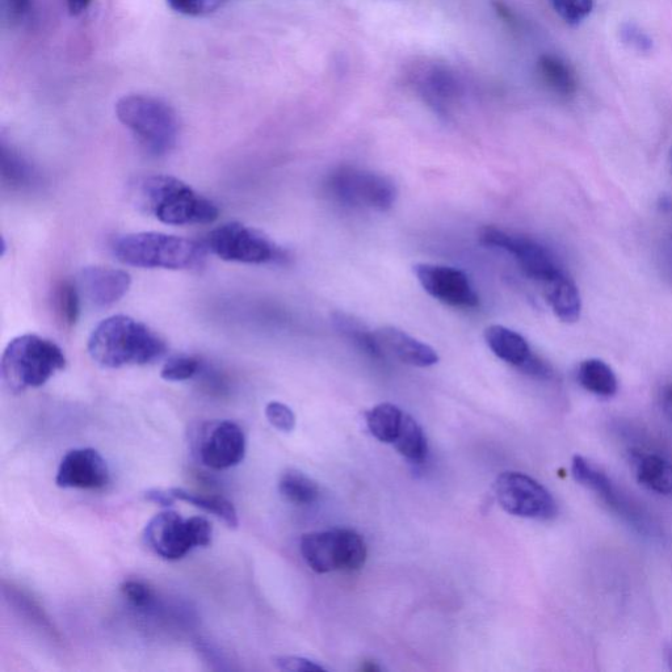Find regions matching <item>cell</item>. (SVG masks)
<instances>
[{"label":"cell","mask_w":672,"mask_h":672,"mask_svg":"<svg viewBox=\"0 0 672 672\" xmlns=\"http://www.w3.org/2000/svg\"><path fill=\"white\" fill-rule=\"evenodd\" d=\"M623 39L627 44L632 45L633 48L641 50V52H648L651 49V41L644 32L640 31L636 25L628 24L623 29Z\"/></svg>","instance_id":"cell-37"},{"label":"cell","mask_w":672,"mask_h":672,"mask_svg":"<svg viewBox=\"0 0 672 672\" xmlns=\"http://www.w3.org/2000/svg\"><path fill=\"white\" fill-rule=\"evenodd\" d=\"M208 247L225 262L264 264L280 258L275 243L259 230L229 222L209 234Z\"/></svg>","instance_id":"cell-10"},{"label":"cell","mask_w":672,"mask_h":672,"mask_svg":"<svg viewBox=\"0 0 672 672\" xmlns=\"http://www.w3.org/2000/svg\"><path fill=\"white\" fill-rule=\"evenodd\" d=\"M494 7L495 11H497V14L501 16V18L504 21H507V23H515V16L512 15V12L508 10V7L506 4L501 2V0H495L494 2Z\"/></svg>","instance_id":"cell-42"},{"label":"cell","mask_w":672,"mask_h":672,"mask_svg":"<svg viewBox=\"0 0 672 672\" xmlns=\"http://www.w3.org/2000/svg\"><path fill=\"white\" fill-rule=\"evenodd\" d=\"M334 322L336 329L340 331L347 339L354 342L355 346L361 351L367 352L372 357H382L380 348H378L375 334L371 333L359 321L346 314H335Z\"/></svg>","instance_id":"cell-28"},{"label":"cell","mask_w":672,"mask_h":672,"mask_svg":"<svg viewBox=\"0 0 672 672\" xmlns=\"http://www.w3.org/2000/svg\"><path fill=\"white\" fill-rule=\"evenodd\" d=\"M120 123L134 134L151 155L161 157L178 144V115L170 104L149 95H126L116 104Z\"/></svg>","instance_id":"cell-5"},{"label":"cell","mask_w":672,"mask_h":672,"mask_svg":"<svg viewBox=\"0 0 672 672\" xmlns=\"http://www.w3.org/2000/svg\"><path fill=\"white\" fill-rule=\"evenodd\" d=\"M487 346L499 359L514 365L527 375L549 377L552 371L539 357L532 354L527 340L522 335L507 329V327L493 325L485 331Z\"/></svg>","instance_id":"cell-16"},{"label":"cell","mask_w":672,"mask_h":672,"mask_svg":"<svg viewBox=\"0 0 672 672\" xmlns=\"http://www.w3.org/2000/svg\"><path fill=\"white\" fill-rule=\"evenodd\" d=\"M403 411L392 403H381L367 413L371 434L382 443L393 444L401 427Z\"/></svg>","instance_id":"cell-26"},{"label":"cell","mask_w":672,"mask_h":672,"mask_svg":"<svg viewBox=\"0 0 672 672\" xmlns=\"http://www.w3.org/2000/svg\"><path fill=\"white\" fill-rule=\"evenodd\" d=\"M480 239L483 245L497 247L514 256L525 275L533 280L546 284L565 273L552 252L533 239L497 228L482 229Z\"/></svg>","instance_id":"cell-13"},{"label":"cell","mask_w":672,"mask_h":672,"mask_svg":"<svg viewBox=\"0 0 672 672\" xmlns=\"http://www.w3.org/2000/svg\"><path fill=\"white\" fill-rule=\"evenodd\" d=\"M548 3L569 25L581 24L594 10V0H548Z\"/></svg>","instance_id":"cell-31"},{"label":"cell","mask_w":672,"mask_h":672,"mask_svg":"<svg viewBox=\"0 0 672 672\" xmlns=\"http://www.w3.org/2000/svg\"><path fill=\"white\" fill-rule=\"evenodd\" d=\"M661 403L663 413L672 420V384L663 389Z\"/></svg>","instance_id":"cell-41"},{"label":"cell","mask_w":672,"mask_h":672,"mask_svg":"<svg viewBox=\"0 0 672 672\" xmlns=\"http://www.w3.org/2000/svg\"><path fill=\"white\" fill-rule=\"evenodd\" d=\"M537 73L541 82L554 94L573 96L578 90V79L575 71L561 57L554 54H544L537 61Z\"/></svg>","instance_id":"cell-21"},{"label":"cell","mask_w":672,"mask_h":672,"mask_svg":"<svg viewBox=\"0 0 672 672\" xmlns=\"http://www.w3.org/2000/svg\"><path fill=\"white\" fill-rule=\"evenodd\" d=\"M632 461L638 483L661 495L672 494V462L657 453L633 452Z\"/></svg>","instance_id":"cell-19"},{"label":"cell","mask_w":672,"mask_h":672,"mask_svg":"<svg viewBox=\"0 0 672 672\" xmlns=\"http://www.w3.org/2000/svg\"><path fill=\"white\" fill-rule=\"evenodd\" d=\"M279 491L285 501L296 506H310L318 501L321 494L317 482L298 470H288L281 476Z\"/></svg>","instance_id":"cell-24"},{"label":"cell","mask_w":672,"mask_h":672,"mask_svg":"<svg viewBox=\"0 0 672 672\" xmlns=\"http://www.w3.org/2000/svg\"><path fill=\"white\" fill-rule=\"evenodd\" d=\"M546 298L554 314L565 323H575L581 318L582 300L574 281L565 273L545 284Z\"/></svg>","instance_id":"cell-20"},{"label":"cell","mask_w":672,"mask_h":672,"mask_svg":"<svg viewBox=\"0 0 672 672\" xmlns=\"http://www.w3.org/2000/svg\"><path fill=\"white\" fill-rule=\"evenodd\" d=\"M571 474H573L575 481L594 491L630 527L648 536L657 532L653 520L649 518L648 514L632 502V499H629L603 470L596 468L585 457L574 456L573 462H571Z\"/></svg>","instance_id":"cell-11"},{"label":"cell","mask_w":672,"mask_h":672,"mask_svg":"<svg viewBox=\"0 0 672 672\" xmlns=\"http://www.w3.org/2000/svg\"><path fill=\"white\" fill-rule=\"evenodd\" d=\"M659 262L663 273L672 281V234L663 239L659 247Z\"/></svg>","instance_id":"cell-38"},{"label":"cell","mask_w":672,"mask_h":672,"mask_svg":"<svg viewBox=\"0 0 672 672\" xmlns=\"http://www.w3.org/2000/svg\"><path fill=\"white\" fill-rule=\"evenodd\" d=\"M373 334H375L376 343L382 356L384 354L392 355L402 363L413 365V367L426 368L438 364L439 355L436 354L434 348L406 334L405 331L397 329V327H381V329L373 331Z\"/></svg>","instance_id":"cell-18"},{"label":"cell","mask_w":672,"mask_h":672,"mask_svg":"<svg viewBox=\"0 0 672 672\" xmlns=\"http://www.w3.org/2000/svg\"><path fill=\"white\" fill-rule=\"evenodd\" d=\"M666 655H667V662H669V665L672 670V646H670V648L666 650Z\"/></svg>","instance_id":"cell-43"},{"label":"cell","mask_w":672,"mask_h":672,"mask_svg":"<svg viewBox=\"0 0 672 672\" xmlns=\"http://www.w3.org/2000/svg\"><path fill=\"white\" fill-rule=\"evenodd\" d=\"M2 175L4 182L12 187L28 186L33 179L31 167L6 146L2 147Z\"/></svg>","instance_id":"cell-29"},{"label":"cell","mask_w":672,"mask_h":672,"mask_svg":"<svg viewBox=\"0 0 672 672\" xmlns=\"http://www.w3.org/2000/svg\"><path fill=\"white\" fill-rule=\"evenodd\" d=\"M146 501L158 504L161 507H171L175 503L176 498L172 495L171 490L150 489L145 493Z\"/></svg>","instance_id":"cell-39"},{"label":"cell","mask_w":672,"mask_h":672,"mask_svg":"<svg viewBox=\"0 0 672 672\" xmlns=\"http://www.w3.org/2000/svg\"><path fill=\"white\" fill-rule=\"evenodd\" d=\"M81 292L77 283L63 280L54 289V310L63 326L71 327L78 322L81 314Z\"/></svg>","instance_id":"cell-27"},{"label":"cell","mask_w":672,"mask_h":672,"mask_svg":"<svg viewBox=\"0 0 672 672\" xmlns=\"http://www.w3.org/2000/svg\"><path fill=\"white\" fill-rule=\"evenodd\" d=\"M266 417L276 430L292 432L296 427V417L291 407L281 402H270L266 406Z\"/></svg>","instance_id":"cell-33"},{"label":"cell","mask_w":672,"mask_h":672,"mask_svg":"<svg viewBox=\"0 0 672 672\" xmlns=\"http://www.w3.org/2000/svg\"><path fill=\"white\" fill-rule=\"evenodd\" d=\"M112 250L126 266L175 271L199 267L207 255L204 247L191 239L157 231L123 235L113 242Z\"/></svg>","instance_id":"cell-3"},{"label":"cell","mask_w":672,"mask_h":672,"mask_svg":"<svg viewBox=\"0 0 672 672\" xmlns=\"http://www.w3.org/2000/svg\"><path fill=\"white\" fill-rule=\"evenodd\" d=\"M87 348L95 363L111 369L151 364L167 351L161 336L128 315H112L100 322Z\"/></svg>","instance_id":"cell-1"},{"label":"cell","mask_w":672,"mask_h":672,"mask_svg":"<svg viewBox=\"0 0 672 672\" xmlns=\"http://www.w3.org/2000/svg\"><path fill=\"white\" fill-rule=\"evenodd\" d=\"M193 448L201 464L213 470H225L245 459L246 436L237 423L216 420L201 426Z\"/></svg>","instance_id":"cell-12"},{"label":"cell","mask_w":672,"mask_h":672,"mask_svg":"<svg viewBox=\"0 0 672 672\" xmlns=\"http://www.w3.org/2000/svg\"><path fill=\"white\" fill-rule=\"evenodd\" d=\"M66 367V356L52 340L35 334L12 339L2 356V377L12 392L45 385Z\"/></svg>","instance_id":"cell-4"},{"label":"cell","mask_w":672,"mask_h":672,"mask_svg":"<svg viewBox=\"0 0 672 672\" xmlns=\"http://www.w3.org/2000/svg\"><path fill=\"white\" fill-rule=\"evenodd\" d=\"M109 482L107 462L96 449L77 448L67 452L58 466L56 483L61 489L98 490Z\"/></svg>","instance_id":"cell-15"},{"label":"cell","mask_w":672,"mask_h":672,"mask_svg":"<svg viewBox=\"0 0 672 672\" xmlns=\"http://www.w3.org/2000/svg\"><path fill=\"white\" fill-rule=\"evenodd\" d=\"M3 18L11 24L27 20L32 10V0H2Z\"/></svg>","instance_id":"cell-36"},{"label":"cell","mask_w":672,"mask_h":672,"mask_svg":"<svg viewBox=\"0 0 672 672\" xmlns=\"http://www.w3.org/2000/svg\"><path fill=\"white\" fill-rule=\"evenodd\" d=\"M212 536L213 527L207 519H183L170 510L155 515L144 531L145 544L167 561L182 560L192 549L209 546Z\"/></svg>","instance_id":"cell-6"},{"label":"cell","mask_w":672,"mask_h":672,"mask_svg":"<svg viewBox=\"0 0 672 672\" xmlns=\"http://www.w3.org/2000/svg\"><path fill=\"white\" fill-rule=\"evenodd\" d=\"M578 382L587 392L602 398L616 396L619 390V381L615 372L600 359L582 361L578 368Z\"/></svg>","instance_id":"cell-22"},{"label":"cell","mask_w":672,"mask_h":672,"mask_svg":"<svg viewBox=\"0 0 672 672\" xmlns=\"http://www.w3.org/2000/svg\"><path fill=\"white\" fill-rule=\"evenodd\" d=\"M66 4L70 15L78 16L87 10L91 4V0H66Z\"/></svg>","instance_id":"cell-40"},{"label":"cell","mask_w":672,"mask_h":672,"mask_svg":"<svg viewBox=\"0 0 672 672\" xmlns=\"http://www.w3.org/2000/svg\"><path fill=\"white\" fill-rule=\"evenodd\" d=\"M670 165H671V168H672V147H671V150H670Z\"/></svg>","instance_id":"cell-44"},{"label":"cell","mask_w":672,"mask_h":672,"mask_svg":"<svg viewBox=\"0 0 672 672\" xmlns=\"http://www.w3.org/2000/svg\"><path fill=\"white\" fill-rule=\"evenodd\" d=\"M201 363L193 356H172L163 365L161 377L168 382H183L191 380L200 372Z\"/></svg>","instance_id":"cell-30"},{"label":"cell","mask_w":672,"mask_h":672,"mask_svg":"<svg viewBox=\"0 0 672 672\" xmlns=\"http://www.w3.org/2000/svg\"><path fill=\"white\" fill-rule=\"evenodd\" d=\"M137 207L167 225L212 224L218 218L217 205L195 189L170 175H149L133 184Z\"/></svg>","instance_id":"cell-2"},{"label":"cell","mask_w":672,"mask_h":672,"mask_svg":"<svg viewBox=\"0 0 672 672\" xmlns=\"http://www.w3.org/2000/svg\"><path fill=\"white\" fill-rule=\"evenodd\" d=\"M414 273L424 291L443 304L464 309L476 308L480 304V297L469 277L457 268L417 264Z\"/></svg>","instance_id":"cell-14"},{"label":"cell","mask_w":672,"mask_h":672,"mask_svg":"<svg viewBox=\"0 0 672 672\" xmlns=\"http://www.w3.org/2000/svg\"><path fill=\"white\" fill-rule=\"evenodd\" d=\"M334 199L354 208L388 210L396 201L394 184L385 176L355 167H340L327 180Z\"/></svg>","instance_id":"cell-8"},{"label":"cell","mask_w":672,"mask_h":672,"mask_svg":"<svg viewBox=\"0 0 672 672\" xmlns=\"http://www.w3.org/2000/svg\"><path fill=\"white\" fill-rule=\"evenodd\" d=\"M124 598L136 608L150 607L154 602V592L141 581H126L121 585Z\"/></svg>","instance_id":"cell-34"},{"label":"cell","mask_w":672,"mask_h":672,"mask_svg":"<svg viewBox=\"0 0 672 672\" xmlns=\"http://www.w3.org/2000/svg\"><path fill=\"white\" fill-rule=\"evenodd\" d=\"M79 292L96 308L117 304L128 293L132 277L128 272L112 267L92 266L79 272Z\"/></svg>","instance_id":"cell-17"},{"label":"cell","mask_w":672,"mask_h":672,"mask_svg":"<svg viewBox=\"0 0 672 672\" xmlns=\"http://www.w3.org/2000/svg\"><path fill=\"white\" fill-rule=\"evenodd\" d=\"M171 493L179 501L192 504V506L221 519L229 528H238L237 510H235L233 503L228 501V499L220 497V495L193 493V491L182 489V487H174V489H171Z\"/></svg>","instance_id":"cell-23"},{"label":"cell","mask_w":672,"mask_h":672,"mask_svg":"<svg viewBox=\"0 0 672 672\" xmlns=\"http://www.w3.org/2000/svg\"><path fill=\"white\" fill-rule=\"evenodd\" d=\"M273 663L277 669L289 672H317L325 671V667L318 665L310 659L302 657H293V655H284V657H276Z\"/></svg>","instance_id":"cell-35"},{"label":"cell","mask_w":672,"mask_h":672,"mask_svg":"<svg viewBox=\"0 0 672 672\" xmlns=\"http://www.w3.org/2000/svg\"><path fill=\"white\" fill-rule=\"evenodd\" d=\"M302 557L315 573L359 570L367 561V545L352 529L306 533L300 543Z\"/></svg>","instance_id":"cell-7"},{"label":"cell","mask_w":672,"mask_h":672,"mask_svg":"<svg viewBox=\"0 0 672 672\" xmlns=\"http://www.w3.org/2000/svg\"><path fill=\"white\" fill-rule=\"evenodd\" d=\"M393 444L407 460L422 462L426 459L428 452L426 435L417 420L409 414H403L401 427Z\"/></svg>","instance_id":"cell-25"},{"label":"cell","mask_w":672,"mask_h":672,"mask_svg":"<svg viewBox=\"0 0 672 672\" xmlns=\"http://www.w3.org/2000/svg\"><path fill=\"white\" fill-rule=\"evenodd\" d=\"M494 489L507 514L535 520L554 519L558 514L550 491L527 474L504 472L495 481Z\"/></svg>","instance_id":"cell-9"},{"label":"cell","mask_w":672,"mask_h":672,"mask_svg":"<svg viewBox=\"0 0 672 672\" xmlns=\"http://www.w3.org/2000/svg\"><path fill=\"white\" fill-rule=\"evenodd\" d=\"M168 6L186 16H207L220 10L225 0H167Z\"/></svg>","instance_id":"cell-32"}]
</instances>
